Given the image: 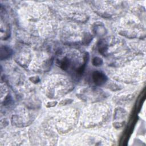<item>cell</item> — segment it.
<instances>
[{
    "mask_svg": "<svg viewBox=\"0 0 146 146\" xmlns=\"http://www.w3.org/2000/svg\"><path fill=\"white\" fill-rule=\"evenodd\" d=\"M78 114L75 110H66L55 117V129L61 133H67L75 127L78 121Z\"/></svg>",
    "mask_w": 146,
    "mask_h": 146,
    "instance_id": "8",
    "label": "cell"
},
{
    "mask_svg": "<svg viewBox=\"0 0 146 146\" xmlns=\"http://www.w3.org/2000/svg\"><path fill=\"white\" fill-rule=\"evenodd\" d=\"M110 113V109L105 104H92L84 111L81 118L82 124L88 128L101 125L108 120Z\"/></svg>",
    "mask_w": 146,
    "mask_h": 146,
    "instance_id": "5",
    "label": "cell"
},
{
    "mask_svg": "<svg viewBox=\"0 0 146 146\" xmlns=\"http://www.w3.org/2000/svg\"><path fill=\"white\" fill-rule=\"evenodd\" d=\"M92 63L94 66H100L101 64H102L103 63V60L99 58V57H95L93 60H92Z\"/></svg>",
    "mask_w": 146,
    "mask_h": 146,
    "instance_id": "12",
    "label": "cell"
},
{
    "mask_svg": "<svg viewBox=\"0 0 146 146\" xmlns=\"http://www.w3.org/2000/svg\"><path fill=\"white\" fill-rule=\"evenodd\" d=\"M52 50L49 47H39L23 44L17 50L14 59L22 67L35 72L50 70L54 60Z\"/></svg>",
    "mask_w": 146,
    "mask_h": 146,
    "instance_id": "1",
    "label": "cell"
},
{
    "mask_svg": "<svg viewBox=\"0 0 146 146\" xmlns=\"http://www.w3.org/2000/svg\"><path fill=\"white\" fill-rule=\"evenodd\" d=\"M56 56V64L77 79L83 74L88 59L87 52L82 53L76 49H59Z\"/></svg>",
    "mask_w": 146,
    "mask_h": 146,
    "instance_id": "2",
    "label": "cell"
},
{
    "mask_svg": "<svg viewBox=\"0 0 146 146\" xmlns=\"http://www.w3.org/2000/svg\"><path fill=\"white\" fill-rule=\"evenodd\" d=\"M102 91L100 90H98V88H84L83 89L81 92L79 94V96L84 100H91L99 98L102 96Z\"/></svg>",
    "mask_w": 146,
    "mask_h": 146,
    "instance_id": "9",
    "label": "cell"
},
{
    "mask_svg": "<svg viewBox=\"0 0 146 146\" xmlns=\"http://www.w3.org/2000/svg\"><path fill=\"white\" fill-rule=\"evenodd\" d=\"M29 80H30L31 82H33V83H36L39 82V80H40L39 77H38V76H33V77L30 78H29Z\"/></svg>",
    "mask_w": 146,
    "mask_h": 146,
    "instance_id": "14",
    "label": "cell"
},
{
    "mask_svg": "<svg viewBox=\"0 0 146 146\" xmlns=\"http://www.w3.org/2000/svg\"><path fill=\"white\" fill-rule=\"evenodd\" d=\"M74 88L72 82L66 76L54 75L43 83V89L45 95L50 99L60 98Z\"/></svg>",
    "mask_w": 146,
    "mask_h": 146,
    "instance_id": "4",
    "label": "cell"
},
{
    "mask_svg": "<svg viewBox=\"0 0 146 146\" xmlns=\"http://www.w3.org/2000/svg\"><path fill=\"white\" fill-rule=\"evenodd\" d=\"M56 104H57V102H56V101H55V100H53V101L48 102L47 103L46 106H47V107H52L55 106Z\"/></svg>",
    "mask_w": 146,
    "mask_h": 146,
    "instance_id": "15",
    "label": "cell"
},
{
    "mask_svg": "<svg viewBox=\"0 0 146 146\" xmlns=\"http://www.w3.org/2000/svg\"><path fill=\"white\" fill-rule=\"evenodd\" d=\"M1 60L9 58L13 54V50L7 46H2L1 47Z\"/></svg>",
    "mask_w": 146,
    "mask_h": 146,
    "instance_id": "11",
    "label": "cell"
},
{
    "mask_svg": "<svg viewBox=\"0 0 146 146\" xmlns=\"http://www.w3.org/2000/svg\"><path fill=\"white\" fill-rule=\"evenodd\" d=\"M72 100L70 99H66L64 100H62L60 103H59V105L60 106H65V105H67L69 104H71L72 102Z\"/></svg>",
    "mask_w": 146,
    "mask_h": 146,
    "instance_id": "13",
    "label": "cell"
},
{
    "mask_svg": "<svg viewBox=\"0 0 146 146\" xmlns=\"http://www.w3.org/2000/svg\"><path fill=\"white\" fill-rule=\"evenodd\" d=\"M100 53L112 60L114 67H119L124 64L129 57L128 47L125 43L119 38L107 37L101 39L98 43Z\"/></svg>",
    "mask_w": 146,
    "mask_h": 146,
    "instance_id": "3",
    "label": "cell"
},
{
    "mask_svg": "<svg viewBox=\"0 0 146 146\" xmlns=\"http://www.w3.org/2000/svg\"><path fill=\"white\" fill-rule=\"evenodd\" d=\"M62 42L67 45L87 44L92 40V35L81 27L72 25L64 26L60 33Z\"/></svg>",
    "mask_w": 146,
    "mask_h": 146,
    "instance_id": "7",
    "label": "cell"
},
{
    "mask_svg": "<svg viewBox=\"0 0 146 146\" xmlns=\"http://www.w3.org/2000/svg\"><path fill=\"white\" fill-rule=\"evenodd\" d=\"M91 76L92 81L96 86H102L107 80V77L106 75L101 71H94L91 75Z\"/></svg>",
    "mask_w": 146,
    "mask_h": 146,
    "instance_id": "10",
    "label": "cell"
},
{
    "mask_svg": "<svg viewBox=\"0 0 146 146\" xmlns=\"http://www.w3.org/2000/svg\"><path fill=\"white\" fill-rule=\"evenodd\" d=\"M141 13L123 17L117 27L118 33L130 38H140L144 36L145 28L144 24L141 22Z\"/></svg>",
    "mask_w": 146,
    "mask_h": 146,
    "instance_id": "6",
    "label": "cell"
}]
</instances>
